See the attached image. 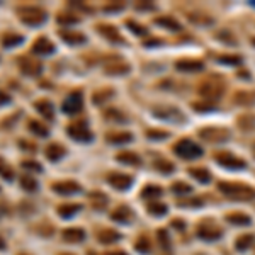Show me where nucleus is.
Masks as SVG:
<instances>
[{
	"label": "nucleus",
	"instance_id": "obj_40",
	"mask_svg": "<svg viewBox=\"0 0 255 255\" xmlns=\"http://www.w3.org/2000/svg\"><path fill=\"white\" fill-rule=\"evenodd\" d=\"M80 19L77 17V15H72V14H60L58 15V22H61V24H75V22H79Z\"/></svg>",
	"mask_w": 255,
	"mask_h": 255
},
{
	"label": "nucleus",
	"instance_id": "obj_42",
	"mask_svg": "<svg viewBox=\"0 0 255 255\" xmlns=\"http://www.w3.org/2000/svg\"><path fill=\"white\" fill-rule=\"evenodd\" d=\"M146 134H148L152 140H164L165 136H169V133L167 131H146Z\"/></svg>",
	"mask_w": 255,
	"mask_h": 255
},
{
	"label": "nucleus",
	"instance_id": "obj_32",
	"mask_svg": "<svg viewBox=\"0 0 255 255\" xmlns=\"http://www.w3.org/2000/svg\"><path fill=\"white\" fill-rule=\"evenodd\" d=\"M254 242H255L254 235H242V237L237 240V249L238 250H247L249 247L254 245Z\"/></svg>",
	"mask_w": 255,
	"mask_h": 255
},
{
	"label": "nucleus",
	"instance_id": "obj_21",
	"mask_svg": "<svg viewBox=\"0 0 255 255\" xmlns=\"http://www.w3.org/2000/svg\"><path fill=\"white\" fill-rule=\"evenodd\" d=\"M116 160L121 162V164L126 165H140L141 164V158L133 152H121L116 155Z\"/></svg>",
	"mask_w": 255,
	"mask_h": 255
},
{
	"label": "nucleus",
	"instance_id": "obj_35",
	"mask_svg": "<svg viewBox=\"0 0 255 255\" xmlns=\"http://www.w3.org/2000/svg\"><path fill=\"white\" fill-rule=\"evenodd\" d=\"M134 247H136V250L140 254H150V250H152L150 249V240L146 238V235H141V237L136 240V245Z\"/></svg>",
	"mask_w": 255,
	"mask_h": 255
},
{
	"label": "nucleus",
	"instance_id": "obj_11",
	"mask_svg": "<svg viewBox=\"0 0 255 255\" xmlns=\"http://www.w3.org/2000/svg\"><path fill=\"white\" fill-rule=\"evenodd\" d=\"M214 160L218 162L219 165H223V167H230V169H243L245 167V162L240 160V158H237L235 155H231V153H228V152H221V153H218V155H214Z\"/></svg>",
	"mask_w": 255,
	"mask_h": 255
},
{
	"label": "nucleus",
	"instance_id": "obj_19",
	"mask_svg": "<svg viewBox=\"0 0 255 255\" xmlns=\"http://www.w3.org/2000/svg\"><path fill=\"white\" fill-rule=\"evenodd\" d=\"M63 240L68 242V243H79V242H84L85 238V231L82 228H68V230L63 231Z\"/></svg>",
	"mask_w": 255,
	"mask_h": 255
},
{
	"label": "nucleus",
	"instance_id": "obj_7",
	"mask_svg": "<svg viewBox=\"0 0 255 255\" xmlns=\"http://www.w3.org/2000/svg\"><path fill=\"white\" fill-rule=\"evenodd\" d=\"M17 65L24 75L34 77V75H40L41 73V63L38 61V58H34V56H21L17 60Z\"/></svg>",
	"mask_w": 255,
	"mask_h": 255
},
{
	"label": "nucleus",
	"instance_id": "obj_10",
	"mask_svg": "<svg viewBox=\"0 0 255 255\" xmlns=\"http://www.w3.org/2000/svg\"><path fill=\"white\" fill-rule=\"evenodd\" d=\"M51 189L60 196H72V194H77V192L82 191L80 184L73 182V180H61V182H55L51 185Z\"/></svg>",
	"mask_w": 255,
	"mask_h": 255
},
{
	"label": "nucleus",
	"instance_id": "obj_6",
	"mask_svg": "<svg viewBox=\"0 0 255 255\" xmlns=\"http://www.w3.org/2000/svg\"><path fill=\"white\" fill-rule=\"evenodd\" d=\"M225 92V87L219 82H204L199 87V94L206 100H218Z\"/></svg>",
	"mask_w": 255,
	"mask_h": 255
},
{
	"label": "nucleus",
	"instance_id": "obj_28",
	"mask_svg": "<svg viewBox=\"0 0 255 255\" xmlns=\"http://www.w3.org/2000/svg\"><path fill=\"white\" fill-rule=\"evenodd\" d=\"M228 221L233 223V225H250V218L247 214H242V212H230Z\"/></svg>",
	"mask_w": 255,
	"mask_h": 255
},
{
	"label": "nucleus",
	"instance_id": "obj_25",
	"mask_svg": "<svg viewBox=\"0 0 255 255\" xmlns=\"http://www.w3.org/2000/svg\"><path fill=\"white\" fill-rule=\"evenodd\" d=\"M97 240L100 243H114L119 240V233L114 230H102L100 233H97Z\"/></svg>",
	"mask_w": 255,
	"mask_h": 255
},
{
	"label": "nucleus",
	"instance_id": "obj_16",
	"mask_svg": "<svg viewBox=\"0 0 255 255\" xmlns=\"http://www.w3.org/2000/svg\"><path fill=\"white\" fill-rule=\"evenodd\" d=\"M46 158L51 162H58L60 158L65 157V153H67V148L65 146H61L60 143H51V145L46 146Z\"/></svg>",
	"mask_w": 255,
	"mask_h": 255
},
{
	"label": "nucleus",
	"instance_id": "obj_26",
	"mask_svg": "<svg viewBox=\"0 0 255 255\" xmlns=\"http://www.w3.org/2000/svg\"><path fill=\"white\" fill-rule=\"evenodd\" d=\"M28 128H29L31 131H33L34 134H38V136H41V138H46V136H48V133H49L48 128H46L44 125H41V123L34 121V119H31Z\"/></svg>",
	"mask_w": 255,
	"mask_h": 255
},
{
	"label": "nucleus",
	"instance_id": "obj_23",
	"mask_svg": "<svg viewBox=\"0 0 255 255\" xmlns=\"http://www.w3.org/2000/svg\"><path fill=\"white\" fill-rule=\"evenodd\" d=\"M80 208H82L80 204H61V206H58V214L61 218H72L80 211Z\"/></svg>",
	"mask_w": 255,
	"mask_h": 255
},
{
	"label": "nucleus",
	"instance_id": "obj_39",
	"mask_svg": "<svg viewBox=\"0 0 255 255\" xmlns=\"http://www.w3.org/2000/svg\"><path fill=\"white\" fill-rule=\"evenodd\" d=\"M172 191L175 192V194H189V192L192 191V187L184 182H175L172 184Z\"/></svg>",
	"mask_w": 255,
	"mask_h": 255
},
{
	"label": "nucleus",
	"instance_id": "obj_2",
	"mask_svg": "<svg viewBox=\"0 0 255 255\" xmlns=\"http://www.w3.org/2000/svg\"><path fill=\"white\" fill-rule=\"evenodd\" d=\"M218 187H219V191H221L225 196H228L230 199H252L255 196L254 189L249 187V185L221 182Z\"/></svg>",
	"mask_w": 255,
	"mask_h": 255
},
{
	"label": "nucleus",
	"instance_id": "obj_45",
	"mask_svg": "<svg viewBox=\"0 0 255 255\" xmlns=\"http://www.w3.org/2000/svg\"><path fill=\"white\" fill-rule=\"evenodd\" d=\"M158 240L162 242V245H164V249H169V235L167 231H158Z\"/></svg>",
	"mask_w": 255,
	"mask_h": 255
},
{
	"label": "nucleus",
	"instance_id": "obj_36",
	"mask_svg": "<svg viewBox=\"0 0 255 255\" xmlns=\"http://www.w3.org/2000/svg\"><path fill=\"white\" fill-rule=\"evenodd\" d=\"M162 187H158V185H146L145 189H143V198H158V196H162Z\"/></svg>",
	"mask_w": 255,
	"mask_h": 255
},
{
	"label": "nucleus",
	"instance_id": "obj_41",
	"mask_svg": "<svg viewBox=\"0 0 255 255\" xmlns=\"http://www.w3.org/2000/svg\"><path fill=\"white\" fill-rule=\"evenodd\" d=\"M22 167L28 169V170H34V172H41V165L38 164V162H33V160H26L22 162Z\"/></svg>",
	"mask_w": 255,
	"mask_h": 255
},
{
	"label": "nucleus",
	"instance_id": "obj_37",
	"mask_svg": "<svg viewBox=\"0 0 255 255\" xmlns=\"http://www.w3.org/2000/svg\"><path fill=\"white\" fill-rule=\"evenodd\" d=\"M155 24H160V26H167L169 29H172V31H179L180 29V26L177 24L173 19H170V17H158L155 19Z\"/></svg>",
	"mask_w": 255,
	"mask_h": 255
},
{
	"label": "nucleus",
	"instance_id": "obj_18",
	"mask_svg": "<svg viewBox=\"0 0 255 255\" xmlns=\"http://www.w3.org/2000/svg\"><path fill=\"white\" fill-rule=\"evenodd\" d=\"M97 31L100 34H102L104 38H107V40L114 41V42H123V38L121 34L118 33V29L114 28V26H109V24H99L97 26Z\"/></svg>",
	"mask_w": 255,
	"mask_h": 255
},
{
	"label": "nucleus",
	"instance_id": "obj_12",
	"mask_svg": "<svg viewBox=\"0 0 255 255\" xmlns=\"http://www.w3.org/2000/svg\"><path fill=\"white\" fill-rule=\"evenodd\" d=\"M31 51L36 53V55H40V56H48V55H51V53L55 51V44H53V42L49 41L48 38L41 36V38H38V40L33 42V48H31Z\"/></svg>",
	"mask_w": 255,
	"mask_h": 255
},
{
	"label": "nucleus",
	"instance_id": "obj_43",
	"mask_svg": "<svg viewBox=\"0 0 255 255\" xmlns=\"http://www.w3.org/2000/svg\"><path fill=\"white\" fill-rule=\"evenodd\" d=\"M157 169L158 170H162V172H172L173 170V165L170 164V162H165V160H162V162H157Z\"/></svg>",
	"mask_w": 255,
	"mask_h": 255
},
{
	"label": "nucleus",
	"instance_id": "obj_52",
	"mask_svg": "<svg viewBox=\"0 0 255 255\" xmlns=\"http://www.w3.org/2000/svg\"><path fill=\"white\" fill-rule=\"evenodd\" d=\"M254 44H255V40H254Z\"/></svg>",
	"mask_w": 255,
	"mask_h": 255
},
{
	"label": "nucleus",
	"instance_id": "obj_9",
	"mask_svg": "<svg viewBox=\"0 0 255 255\" xmlns=\"http://www.w3.org/2000/svg\"><path fill=\"white\" fill-rule=\"evenodd\" d=\"M107 182L113 185L114 189H119V191H126V189L131 187L133 184V179L126 173H119V172H111L107 175Z\"/></svg>",
	"mask_w": 255,
	"mask_h": 255
},
{
	"label": "nucleus",
	"instance_id": "obj_44",
	"mask_svg": "<svg viewBox=\"0 0 255 255\" xmlns=\"http://www.w3.org/2000/svg\"><path fill=\"white\" fill-rule=\"evenodd\" d=\"M126 24L129 26L131 31H133V33H136V34H145V33H146V29H145V28H141V26H138L136 22H133V21H128Z\"/></svg>",
	"mask_w": 255,
	"mask_h": 255
},
{
	"label": "nucleus",
	"instance_id": "obj_29",
	"mask_svg": "<svg viewBox=\"0 0 255 255\" xmlns=\"http://www.w3.org/2000/svg\"><path fill=\"white\" fill-rule=\"evenodd\" d=\"M133 140L131 133H111L107 134V141L109 143H128Z\"/></svg>",
	"mask_w": 255,
	"mask_h": 255
},
{
	"label": "nucleus",
	"instance_id": "obj_34",
	"mask_svg": "<svg viewBox=\"0 0 255 255\" xmlns=\"http://www.w3.org/2000/svg\"><path fill=\"white\" fill-rule=\"evenodd\" d=\"M146 210H148L150 214H153V216H164L165 212H167V206L162 203H152V204H148Z\"/></svg>",
	"mask_w": 255,
	"mask_h": 255
},
{
	"label": "nucleus",
	"instance_id": "obj_22",
	"mask_svg": "<svg viewBox=\"0 0 255 255\" xmlns=\"http://www.w3.org/2000/svg\"><path fill=\"white\" fill-rule=\"evenodd\" d=\"M111 216H113L114 221L128 223L131 218H133V212H131V210H129V208H128V206H119L118 210H116Z\"/></svg>",
	"mask_w": 255,
	"mask_h": 255
},
{
	"label": "nucleus",
	"instance_id": "obj_38",
	"mask_svg": "<svg viewBox=\"0 0 255 255\" xmlns=\"http://www.w3.org/2000/svg\"><path fill=\"white\" fill-rule=\"evenodd\" d=\"M113 94H114L113 88H102V90H99V92H95V94H94V102L95 104L104 102V100H107Z\"/></svg>",
	"mask_w": 255,
	"mask_h": 255
},
{
	"label": "nucleus",
	"instance_id": "obj_8",
	"mask_svg": "<svg viewBox=\"0 0 255 255\" xmlns=\"http://www.w3.org/2000/svg\"><path fill=\"white\" fill-rule=\"evenodd\" d=\"M199 134L210 143H221L230 138V131L223 129V128H208V129L201 131Z\"/></svg>",
	"mask_w": 255,
	"mask_h": 255
},
{
	"label": "nucleus",
	"instance_id": "obj_15",
	"mask_svg": "<svg viewBox=\"0 0 255 255\" xmlns=\"http://www.w3.org/2000/svg\"><path fill=\"white\" fill-rule=\"evenodd\" d=\"M24 41V36L19 33H14V31H7L0 36V42H2L3 48H14V46L21 44Z\"/></svg>",
	"mask_w": 255,
	"mask_h": 255
},
{
	"label": "nucleus",
	"instance_id": "obj_31",
	"mask_svg": "<svg viewBox=\"0 0 255 255\" xmlns=\"http://www.w3.org/2000/svg\"><path fill=\"white\" fill-rule=\"evenodd\" d=\"M21 187L28 192H34V191H38L40 185H38L36 179H33V177H29V175H24V177H21Z\"/></svg>",
	"mask_w": 255,
	"mask_h": 255
},
{
	"label": "nucleus",
	"instance_id": "obj_51",
	"mask_svg": "<svg viewBox=\"0 0 255 255\" xmlns=\"http://www.w3.org/2000/svg\"><path fill=\"white\" fill-rule=\"evenodd\" d=\"M254 155H255V145H254Z\"/></svg>",
	"mask_w": 255,
	"mask_h": 255
},
{
	"label": "nucleus",
	"instance_id": "obj_30",
	"mask_svg": "<svg viewBox=\"0 0 255 255\" xmlns=\"http://www.w3.org/2000/svg\"><path fill=\"white\" fill-rule=\"evenodd\" d=\"M0 177L5 180H12L14 179V170L10 167L9 164H7L5 160H3L2 157H0Z\"/></svg>",
	"mask_w": 255,
	"mask_h": 255
},
{
	"label": "nucleus",
	"instance_id": "obj_53",
	"mask_svg": "<svg viewBox=\"0 0 255 255\" xmlns=\"http://www.w3.org/2000/svg\"><path fill=\"white\" fill-rule=\"evenodd\" d=\"M21 255H22V254H21Z\"/></svg>",
	"mask_w": 255,
	"mask_h": 255
},
{
	"label": "nucleus",
	"instance_id": "obj_24",
	"mask_svg": "<svg viewBox=\"0 0 255 255\" xmlns=\"http://www.w3.org/2000/svg\"><path fill=\"white\" fill-rule=\"evenodd\" d=\"M88 201H90L92 208H95V210H104L107 204V196H104L102 192H92L90 196H88Z\"/></svg>",
	"mask_w": 255,
	"mask_h": 255
},
{
	"label": "nucleus",
	"instance_id": "obj_1",
	"mask_svg": "<svg viewBox=\"0 0 255 255\" xmlns=\"http://www.w3.org/2000/svg\"><path fill=\"white\" fill-rule=\"evenodd\" d=\"M17 17L21 22L28 26H40L46 21V12L40 7L34 5H24L17 9Z\"/></svg>",
	"mask_w": 255,
	"mask_h": 255
},
{
	"label": "nucleus",
	"instance_id": "obj_20",
	"mask_svg": "<svg viewBox=\"0 0 255 255\" xmlns=\"http://www.w3.org/2000/svg\"><path fill=\"white\" fill-rule=\"evenodd\" d=\"M204 65L201 61H192V60H180L177 61V70L180 72H199L203 70Z\"/></svg>",
	"mask_w": 255,
	"mask_h": 255
},
{
	"label": "nucleus",
	"instance_id": "obj_47",
	"mask_svg": "<svg viewBox=\"0 0 255 255\" xmlns=\"http://www.w3.org/2000/svg\"><path fill=\"white\" fill-rule=\"evenodd\" d=\"M10 102V97L5 94V92L0 90V106H3V104H9Z\"/></svg>",
	"mask_w": 255,
	"mask_h": 255
},
{
	"label": "nucleus",
	"instance_id": "obj_48",
	"mask_svg": "<svg viewBox=\"0 0 255 255\" xmlns=\"http://www.w3.org/2000/svg\"><path fill=\"white\" fill-rule=\"evenodd\" d=\"M5 249V242H3V238L0 237V250H3Z\"/></svg>",
	"mask_w": 255,
	"mask_h": 255
},
{
	"label": "nucleus",
	"instance_id": "obj_17",
	"mask_svg": "<svg viewBox=\"0 0 255 255\" xmlns=\"http://www.w3.org/2000/svg\"><path fill=\"white\" fill-rule=\"evenodd\" d=\"M34 107H36L38 113H40L42 118H46V119H53V118H55V109H53V104L49 102L48 99L36 100V102H34Z\"/></svg>",
	"mask_w": 255,
	"mask_h": 255
},
{
	"label": "nucleus",
	"instance_id": "obj_4",
	"mask_svg": "<svg viewBox=\"0 0 255 255\" xmlns=\"http://www.w3.org/2000/svg\"><path fill=\"white\" fill-rule=\"evenodd\" d=\"M67 133H68V136L73 138V140H77V141H90L92 136H94L85 121L72 123V125L67 128Z\"/></svg>",
	"mask_w": 255,
	"mask_h": 255
},
{
	"label": "nucleus",
	"instance_id": "obj_5",
	"mask_svg": "<svg viewBox=\"0 0 255 255\" xmlns=\"http://www.w3.org/2000/svg\"><path fill=\"white\" fill-rule=\"evenodd\" d=\"M82 107H84V97H82V92L80 90L72 92V94L63 100V104H61V109H63V113H67V114L80 113Z\"/></svg>",
	"mask_w": 255,
	"mask_h": 255
},
{
	"label": "nucleus",
	"instance_id": "obj_27",
	"mask_svg": "<svg viewBox=\"0 0 255 255\" xmlns=\"http://www.w3.org/2000/svg\"><path fill=\"white\" fill-rule=\"evenodd\" d=\"M189 172H191V175L194 177V179H198L199 182H203V184H208L211 180V175L206 169H191Z\"/></svg>",
	"mask_w": 255,
	"mask_h": 255
},
{
	"label": "nucleus",
	"instance_id": "obj_3",
	"mask_svg": "<svg viewBox=\"0 0 255 255\" xmlns=\"http://www.w3.org/2000/svg\"><path fill=\"white\" fill-rule=\"evenodd\" d=\"M173 152H175L180 158H185V160H192V158H198V157L203 155L201 146L196 145L192 140H180L175 145Z\"/></svg>",
	"mask_w": 255,
	"mask_h": 255
},
{
	"label": "nucleus",
	"instance_id": "obj_33",
	"mask_svg": "<svg viewBox=\"0 0 255 255\" xmlns=\"http://www.w3.org/2000/svg\"><path fill=\"white\" fill-rule=\"evenodd\" d=\"M129 70V67H128L126 63H123V61H116V63H109L106 67V72L107 73H126Z\"/></svg>",
	"mask_w": 255,
	"mask_h": 255
},
{
	"label": "nucleus",
	"instance_id": "obj_14",
	"mask_svg": "<svg viewBox=\"0 0 255 255\" xmlns=\"http://www.w3.org/2000/svg\"><path fill=\"white\" fill-rule=\"evenodd\" d=\"M58 36L65 42H68V44H82V42H85V36L82 33H77V31L60 29L58 31Z\"/></svg>",
	"mask_w": 255,
	"mask_h": 255
},
{
	"label": "nucleus",
	"instance_id": "obj_46",
	"mask_svg": "<svg viewBox=\"0 0 255 255\" xmlns=\"http://www.w3.org/2000/svg\"><path fill=\"white\" fill-rule=\"evenodd\" d=\"M19 146L21 148H24V150H29V152H36V145H33V143H29V141H19Z\"/></svg>",
	"mask_w": 255,
	"mask_h": 255
},
{
	"label": "nucleus",
	"instance_id": "obj_49",
	"mask_svg": "<svg viewBox=\"0 0 255 255\" xmlns=\"http://www.w3.org/2000/svg\"><path fill=\"white\" fill-rule=\"evenodd\" d=\"M107 255H128V254H125V252H109Z\"/></svg>",
	"mask_w": 255,
	"mask_h": 255
},
{
	"label": "nucleus",
	"instance_id": "obj_50",
	"mask_svg": "<svg viewBox=\"0 0 255 255\" xmlns=\"http://www.w3.org/2000/svg\"><path fill=\"white\" fill-rule=\"evenodd\" d=\"M61 255H72V254H61Z\"/></svg>",
	"mask_w": 255,
	"mask_h": 255
},
{
	"label": "nucleus",
	"instance_id": "obj_13",
	"mask_svg": "<svg viewBox=\"0 0 255 255\" xmlns=\"http://www.w3.org/2000/svg\"><path fill=\"white\" fill-rule=\"evenodd\" d=\"M198 235L201 238H204V240H218L221 237V230L214 223L206 221L198 228Z\"/></svg>",
	"mask_w": 255,
	"mask_h": 255
}]
</instances>
